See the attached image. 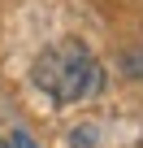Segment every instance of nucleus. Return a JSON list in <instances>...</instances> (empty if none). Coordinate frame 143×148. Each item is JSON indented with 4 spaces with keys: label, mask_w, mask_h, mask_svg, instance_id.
<instances>
[{
    "label": "nucleus",
    "mask_w": 143,
    "mask_h": 148,
    "mask_svg": "<svg viewBox=\"0 0 143 148\" xmlns=\"http://www.w3.org/2000/svg\"><path fill=\"white\" fill-rule=\"evenodd\" d=\"M35 87L48 92L56 105H83V100L100 96L104 70H100V61L87 52V44H78V39L52 44V48H43L39 61H35Z\"/></svg>",
    "instance_id": "obj_1"
},
{
    "label": "nucleus",
    "mask_w": 143,
    "mask_h": 148,
    "mask_svg": "<svg viewBox=\"0 0 143 148\" xmlns=\"http://www.w3.org/2000/svg\"><path fill=\"white\" fill-rule=\"evenodd\" d=\"M9 148H39V144H35L26 131H13V135H9Z\"/></svg>",
    "instance_id": "obj_2"
},
{
    "label": "nucleus",
    "mask_w": 143,
    "mask_h": 148,
    "mask_svg": "<svg viewBox=\"0 0 143 148\" xmlns=\"http://www.w3.org/2000/svg\"><path fill=\"white\" fill-rule=\"evenodd\" d=\"M0 148H9V144H5V139H0Z\"/></svg>",
    "instance_id": "obj_3"
}]
</instances>
